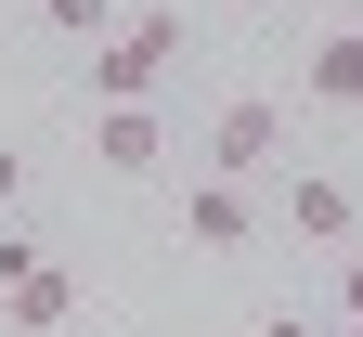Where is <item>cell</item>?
Here are the masks:
<instances>
[{
	"instance_id": "12",
	"label": "cell",
	"mask_w": 363,
	"mask_h": 337,
	"mask_svg": "<svg viewBox=\"0 0 363 337\" xmlns=\"http://www.w3.org/2000/svg\"><path fill=\"white\" fill-rule=\"evenodd\" d=\"M13 13H39V0H13Z\"/></svg>"
},
{
	"instance_id": "13",
	"label": "cell",
	"mask_w": 363,
	"mask_h": 337,
	"mask_svg": "<svg viewBox=\"0 0 363 337\" xmlns=\"http://www.w3.org/2000/svg\"><path fill=\"white\" fill-rule=\"evenodd\" d=\"M337 337H363V324H337Z\"/></svg>"
},
{
	"instance_id": "9",
	"label": "cell",
	"mask_w": 363,
	"mask_h": 337,
	"mask_svg": "<svg viewBox=\"0 0 363 337\" xmlns=\"http://www.w3.org/2000/svg\"><path fill=\"white\" fill-rule=\"evenodd\" d=\"M13 195H26V156H13V143H0V208H13Z\"/></svg>"
},
{
	"instance_id": "3",
	"label": "cell",
	"mask_w": 363,
	"mask_h": 337,
	"mask_svg": "<svg viewBox=\"0 0 363 337\" xmlns=\"http://www.w3.org/2000/svg\"><path fill=\"white\" fill-rule=\"evenodd\" d=\"M272 143H286V117L247 91V104H220V130H208V169H220V182H247V169H272Z\"/></svg>"
},
{
	"instance_id": "8",
	"label": "cell",
	"mask_w": 363,
	"mask_h": 337,
	"mask_svg": "<svg viewBox=\"0 0 363 337\" xmlns=\"http://www.w3.org/2000/svg\"><path fill=\"white\" fill-rule=\"evenodd\" d=\"M39 26H52V39H91V53L117 39V13H104V0H39Z\"/></svg>"
},
{
	"instance_id": "1",
	"label": "cell",
	"mask_w": 363,
	"mask_h": 337,
	"mask_svg": "<svg viewBox=\"0 0 363 337\" xmlns=\"http://www.w3.org/2000/svg\"><path fill=\"white\" fill-rule=\"evenodd\" d=\"M182 39H195L182 13H130L104 53H91V104H156V78L182 65Z\"/></svg>"
},
{
	"instance_id": "4",
	"label": "cell",
	"mask_w": 363,
	"mask_h": 337,
	"mask_svg": "<svg viewBox=\"0 0 363 337\" xmlns=\"http://www.w3.org/2000/svg\"><path fill=\"white\" fill-rule=\"evenodd\" d=\"M0 311H13L26 337H65V324H78V272H52V260H39L26 285H0Z\"/></svg>"
},
{
	"instance_id": "2",
	"label": "cell",
	"mask_w": 363,
	"mask_h": 337,
	"mask_svg": "<svg viewBox=\"0 0 363 337\" xmlns=\"http://www.w3.org/2000/svg\"><path fill=\"white\" fill-rule=\"evenodd\" d=\"M91 156H104L117 182H143V169L169 156V130H156V104H91Z\"/></svg>"
},
{
	"instance_id": "10",
	"label": "cell",
	"mask_w": 363,
	"mask_h": 337,
	"mask_svg": "<svg viewBox=\"0 0 363 337\" xmlns=\"http://www.w3.org/2000/svg\"><path fill=\"white\" fill-rule=\"evenodd\" d=\"M337 311H350V324H363V260H350V272H337Z\"/></svg>"
},
{
	"instance_id": "7",
	"label": "cell",
	"mask_w": 363,
	"mask_h": 337,
	"mask_svg": "<svg viewBox=\"0 0 363 337\" xmlns=\"http://www.w3.org/2000/svg\"><path fill=\"white\" fill-rule=\"evenodd\" d=\"M311 91L325 104H363V39H311Z\"/></svg>"
},
{
	"instance_id": "11",
	"label": "cell",
	"mask_w": 363,
	"mask_h": 337,
	"mask_svg": "<svg viewBox=\"0 0 363 337\" xmlns=\"http://www.w3.org/2000/svg\"><path fill=\"white\" fill-rule=\"evenodd\" d=\"M259 337H311V324H298V311H259Z\"/></svg>"
},
{
	"instance_id": "6",
	"label": "cell",
	"mask_w": 363,
	"mask_h": 337,
	"mask_svg": "<svg viewBox=\"0 0 363 337\" xmlns=\"http://www.w3.org/2000/svg\"><path fill=\"white\" fill-rule=\"evenodd\" d=\"M286 233H311V247H337V233H350V195H337L325 169H298V195H286Z\"/></svg>"
},
{
	"instance_id": "5",
	"label": "cell",
	"mask_w": 363,
	"mask_h": 337,
	"mask_svg": "<svg viewBox=\"0 0 363 337\" xmlns=\"http://www.w3.org/2000/svg\"><path fill=\"white\" fill-rule=\"evenodd\" d=\"M182 233L195 247H247V182H195L182 195Z\"/></svg>"
}]
</instances>
